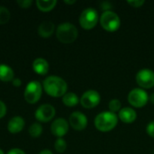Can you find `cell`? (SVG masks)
Returning a JSON list of instances; mask_svg holds the SVG:
<instances>
[{"label": "cell", "mask_w": 154, "mask_h": 154, "mask_svg": "<svg viewBox=\"0 0 154 154\" xmlns=\"http://www.w3.org/2000/svg\"><path fill=\"white\" fill-rule=\"evenodd\" d=\"M43 88L49 96L60 97L67 93L68 85L63 79L57 76H50L44 79Z\"/></svg>", "instance_id": "cell-1"}, {"label": "cell", "mask_w": 154, "mask_h": 154, "mask_svg": "<svg viewBox=\"0 0 154 154\" xmlns=\"http://www.w3.org/2000/svg\"><path fill=\"white\" fill-rule=\"evenodd\" d=\"M117 116L110 111L102 112L95 118V126L100 132H109L117 125Z\"/></svg>", "instance_id": "cell-2"}, {"label": "cell", "mask_w": 154, "mask_h": 154, "mask_svg": "<svg viewBox=\"0 0 154 154\" xmlns=\"http://www.w3.org/2000/svg\"><path fill=\"white\" fill-rule=\"evenodd\" d=\"M79 32L76 26L70 23H63L60 24L56 31L57 39L62 43H72L78 37Z\"/></svg>", "instance_id": "cell-3"}, {"label": "cell", "mask_w": 154, "mask_h": 154, "mask_svg": "<svg viewBox=\"0 0 154 154\" xmlns=\"http://www.w3.org/2000/svg\"><path fill=\"white\" fill-rule=\"evenodd\" d=\"M100 23L102 27L107 32H116L120 27L119 16L112 11H105L100 17Z\"/></svg>", "instance_id": "cell-4"}, {"label": "cell", "mask_w": 154, "mask_h": 154, "mask_svg": "<svg viewBox=\"0 0 154 154\" xmlns=\"http://www.w3.org/2000/svg\"><path fill=\"white\" fill-rule=\"evenodd\" d=\"M98 21V14L96 9L88 7L85 9L79 16V23L85 30L93 29Z\"/></svg>", "instance_id": "cell-5"}, {"label": "cell", "mask_w": 154, "mask_h": 154, "mask_svg": "<svg viewBox=\"0 0 154 154\" xmlns=\"http://www.w3.org/2000/svg\"><path fill=\"white\" fill-rule=\"evenodd\" d=\"M42 85L38 81H31L24 89V99L29 104L37 103L42 97Z\"/></svg>", "instance_id": "cell-6"}, {"label": "cell", "mask_w": 154, "mask_h": 154, "mask_svg": "<svg viewBox=\"0 0 154 154\" xmlns=\"http://www.w3.org/2000/svg\"><path fill=\"white\" fill-rule=\"evenodd\" d=\"M149 100L148 94L141 88L133 89L128 95L129 103L134 107H143L144 106Z\"/></svg>", "instance_id": "cell-7"}, {"label": "cell", "mask_w": 154, "mask_h": 154, "mask_svg": "<svg viewBox=\"0 0 154 154\" xmlns=\"http://www.w3.org/2000/svg\"><path fill=\"white\" fill-rule=\"evenodd\" d=\"M55 113V108L51 105L44 104L37 108L34 113V116L39 122L47 123L54 117Z\"/></svg>", "instance_id": "cell-8"}, {"label": "cell", "mask_w": 154, "mask_h": 154, "mask_svg": "<svg viewBox=\"0 0 154 154\" xmlns=\"http://www.w3.org/2000/svg\"><path fill=\"white\" fill-rule=\"evenodd\" d=\"M136 81L143 88H152L154 87V72L148 69L140 70L136 75Z\"/></svg>", "instance_id": "cell-9"}, {"label": "cell", "mask_w": 154, "mask_h": 154, "mask_svg": "<svg viewBox=\"0 0 154 154\" xmlns=\"http://www.w3.org/2000/svg\"><path fill=\"white\" fill-rule=\"evenodd\" d=\"M100 95L97 91L95 90H88L86 91L81 98H80V103L83 107L90 109L95 106H97L99 102H100Z\"/></svg>", "instance_id": "cell-10"}, {"label": "cell", "mask_w": 154, "mask_h": 154, "mask_svg": "<svg viewBox=\"0 0 154 154\" xmlns=\"http://www.w3.org/2000/svg\"><path fill=\"white\" fill-rule=\"evenodd\" d=\"M69 124L73 129L82 131L88 125V118L81 112H73L69 116Z\"/></svg>", "instance_id": "cell-11"}, {"label": "cell", "mask_w": 154, "mask_h": 154, "mask_svg": "<svg viewBox=\"0 0 154 154\" xmlns=\"http://www.w3.org/2000/svg\"><path fill=\"white\" fill-rule=\"evenodd\" d=\"M51 133L55 136L60 138V137L64 136L68 133V131H69V124L65 119L58 118L51 124Z\"/></svg>", "instance_id": "cell-12"}, {"label": "cell", "mask_w": 154, "mask_h": 154, "mask_svg": "<svg viewBox=\"0 0 154 154\" xmlns=\"http://www.w3.org/2000/svg\"><path fill=\"white\" fill-rule=\"evenodd\" d=\"M25 122L21 116H14L10 119L7 125V129L11 134H18L24 127Z\"/></svg>", "instance_id": "cell-13"}, {"label": "cell", "mask_w": 154, "mask_h": 154, "mask_svg": "<svg viewBox=\"0 0 154 154\" xmlns=\"http://www.w3.org/2000/svg\"><path fill=\"white\" fill-rule=\"evenodd\" d=\"M32 69L39 75H46L49 71V63L42 58H37L32 62Z\"/></svg>", "instance_id": "cell-14"}, {"label": "cell", "mask_w": 154, "mask_h": 154, "mask_svg": "<svg viewBox=\"0 0 154 154\" xmlns=\"http://www.w3.org/2000/svg\"><path fill=\"white\" fill-rule=\"evenodd\" d=\"M136 112L131 107H125L119 111V118L122 122L126 124H131L136 119Z\"/></svg>", "instance_id": "cell-15"}, {"label": "cell", "mask_w": 154, "mask_h": 154, "mask_svg": "<svg viewBox=\"0 0 154 154\" xmlns=\"http://www.w3.org/2000/svg\"><path fill=\"white\" fill-rule=\"evenodd\" d=\"M54 29H55V25L53 23H51L50 21H44L40 24V26L38 28V32L41 37L49 38L53 33Z\"/></svg>", "instance_id": "cell-16"}, {"label": "cell", "mask_w": 154, "mask_h": 154, "mask_svg": "<svg viewBox=\"0 0 154 154\" xmlns=\"http://www.w3.org/2000/svg\"><path fill=\"white\" fill-rule=\"evenodd\" d=\"M14 77V70L11 67L5 64H0V80L4 82L13 81Z\"/></svg>", "instance_id": "cell-17"}, {"label": "cell", "mask_w": 154, "mask_h": 154, "mask_svg": "<svg viewBox=\"0 0 154 154\" xmlns=\"http://www.w3.org/2000/svg\"><path fill=\"white\" fill-rule=\"evenodd\" d=\"M57 4L56 0H37L36 5L39 10L42 12H49L52 10Z\"/></svg>", "instance_id": "cell-18"}, {"label": "cell", "mask_w": 154, "mask_h": 154, "mask_svg": "<svg viewBox=\"0 0 154 154\" xmlns=\"http://www.w3.org/2000/svg\"><path fill=\"white\" fill-rule=\"evenodd\" d=\"M62 102L67 106H74L79 103V97L75 93H66L62 97Z\"/></svg>", "instance_id": "cell-19"}, {"label": "cell", "mask_w": 154, "mask_h": 154, "mask_svg": "<svg viewBox=\"0 0 154 154\" xmlns=\"http://www.w3.org/2000/svg\"><path fill=\"white\" fill-rule=\"evenodd\" d=\"M29 134L32 138H38L42 133V126L39 123H33L29 127Z\"/></svg>", "instance_id": "cell-20"}, {"label": "cell", "mask_w": 154, "mask_h": 154, "mask_svg": "<svg viewBox=\"0 0 154 154\" xmlns=\"http://www.w3.org/2000/svg\"><path fill=\"white\" fill-rule=\"evenodd\" d=\"M10 19V12L9 10L5 7L0 5V24H5Z\"/></svg>", "instance_id": "cell-21"}, {"label": "cell", "mask_w": 154, "mask_h": 154, "mask_svg": "<svg viewBox=\"0 0 154 154\" xmlns=\"http://www.w3.org/2000/svg\"><path fill=\"white\" fill-rule=\"evenodd\" d=\"M54 147H55V150L60 152V153H62L66 151L67 149V143L65 140H63L62 138H59L56 140L55 142V144H54Z\"/></svg>", "instance_id": "cell-22"}, {"label": "cell", "mask_w": 154, "mask_h": 154, "mask_svg": "<svg viewBox=\"0 0 154 154\" xmlns=\"http://www.w3.org/2000/svg\"><path fill=\"white\" fill-rule=\"evenodd\" d=\"M121 102L118 99H112L109 104H108V107L110 109V112L112 113H116L117 111L121 110Z\"/></svg>", "instance_id": "cell-23"}, {"label": "cell", "mask_w": 154, "mask_h": 154, "mask_svg": "<svg viewBox=\"0 0 154 154\" xmlns=\"http://www.w3.org/2000/svg\"><path fill=\"white\" fill-rule=\"evenodd\" d=\"M17 4L20 7L22 8H29L32 4V0H18L17 1Z\"/></svg>", "instance_id": "cell-24"}, {"label": "cell", "mask_w": 154, "mask_h": 154, "mask_svg": "<svg viewBox=\"0 0 154 154\" xmlns=\"http://www.w3.org/2000/svg\"><path fill=\"white\" fill-rule=\"evenodd\" d=\"M146 132L151 137L154 138V121L149 123V125L146 127Z\"/></svg>", "instance_id": "cell-25"}, {"label": "cell", "mask_w": 154, "mask_h": 154, "mask_svg": "<svg viewBox=\"0 0 154 154\" xmlns=\"http://www.w3.org/2000/svg\"><path fill=\"white\" fill-rule=\"evenodd\" d=\"M128 4L132 5L133 7L138 8V7H141L144 4V1L143 0H133V1H128Z\"/></svg>", "instance_id": "cell-26"}, {"label": "cell", "mask_w": 154, "mask_h": 154, "mask_svg": "<svg viewBox=\"0 0 154 154\" xmlns=\"http://www.w3.org/2000/svg\"><path fill=\"white\" fill-rule=\"evenodd\" d=\"M6 114V106L3 101L0 100V118H3Z\"/></svg>", "instance_id": "cell-27"}, {"label": "cell", "mask_w": 154, "mask_h": 154, "mask_svg": "<svg viewBox=\"0 0 154 154\" xmlns=\"http://www.w3.org/2000/svg\"><path fill=\"white\" fill-rule=\"evenodd\" d=\"M7 154H25L24 152L21 149H18V148H14V149H11L8 153Z\"/></svg>", "instance_id": "cell-28"}, {"label": "cell", "mask_w": 154, "mask_h": 154, "mask_svg": "<svg viewBox=\"0 0 154 154\" xmlns=\"http://www.w3.org/2000/svg\"><path fill=\"white\" fill-rule=\"evenodd\" d=\"M12 83H13V85H14V87H16V88H18V87H20V86L22 85V81H21V79H14L13 81H12Z\"/></svg>", "instance_id": "cell-29"}, {"label": "cell", "mask_w": 154, "mask_h": 154, "mask_svg": "<svg viewBox=\"0 0 154 154\" xmlns=\"http://www.w3.org/2000/svg\"><path fill=\"white\" fill-rule=\"evenodd\" d=\"M39 154H53L50 150H43V151H42Z\"/></svg>", "instance_id": "cell-30"}, {"label": "cell", "mask_w": 154, "mask_h": 154, "mask_svg": "<svg viewBox=\"0 0 154 154\" xmlns=\"http://www.w3.org/2000/svg\"><path fill=\"white\" fill-rule=\"evenodd\" d=\"M64 3L69 4V5H72V4L76 3V1H75V0H73V1H68V0H65V1H64Z\"/></svg>", "instance_id": "cell-31"}, {"label": "cell", "mask_w": 154, "mask_h": 154, "mask_svg": "<svg viewBox=\"0 0 154 154\" xmlns=\"http://www.w3.org/2000/svg\"><path fill=\"white\" fill-rule=\"evenodd\" d=\"M150 100L152 101V104H154V93L152 95V96H151V97H150Z\"/></svg>", "instance_id": "cell-32"}, {"label": "cell", "mask_w": 154, "mask_h": 154, "mask_svg": "<svg viewBox=\"0 0 154 154\" xmlns=\"http://www.w3.org/2000/svg\"><path fill=\"white\" fill-rule=\"evenodd\" d=\"M0 154H5V153H4V152H3V151H2L1 149H0Z\"/></svg>", "instance_id": "cell-33"}]
</instances>
